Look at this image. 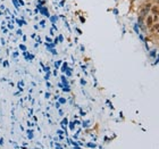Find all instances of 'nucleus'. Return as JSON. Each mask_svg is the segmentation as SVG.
Wrapping results in <instances>:
<instances>
[{
	"label": "nucleus",
	"instance_id": "nucleus-1",
	"mask_svg": "<svg viewBox=\"0 0 159 149\" xmlns=\"http://www.w3.org/2000/svg\"><path fill=\"white\" fill-rule=\"evenodd\" d=\"M150 6H151L150 4L146 5V7H144V8H143V9L141 10V16H144V15H146V14L148 13V12H149V9H150Z\"/></svg>",
	"mask_w": 159,
	"mask_h": 149
},
{
	"label": "nucleus",
	"instance_id": "nucleus-3",
	"mask_svg": "<svg viewBox=\"0 0 159 149\" xmlns=\"http://www.w3.org/2000/svg\"><path fill=\"white\" fill-rule=\"evenodd\" d=\"M158 2H159V0H158Z\"/></svg>",
	"mask_w": 159,
	"mask_h": 149
},
{
	"label": "nucleus",
	"instance_id": "nucleus-2",
	"mask_svg": "<svg viewBox=\"0 0 159 149\" xmlns=\"http://www.w3.org/2000/svg\"><path fill=\"white\" fill-rule=\"evenodd\" d=\"M151 22H152V18H151V17H149V18H148V25H150V24H151Z\"/></svg>",
	"mask_w": 159,
	"mask_h": 149
}]
</instances>
